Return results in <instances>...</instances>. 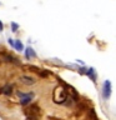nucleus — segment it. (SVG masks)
<instances>
[{"label": "nucleus", "instance_id": "nucleus-7", "mask_svg": "<svg viewBox=\"0 0 116 120\" xmlns=\"http://www.w3.org/2000/svg\"><path fill=\"white\" fill-rule=\"evenodd\" d=\"M33 99H34V96H26V98H21V99H20V104H21V105H24V106H26V105H29L30 103H31Z\"/></svg>", "mask_w": 116, "mask_h": 120}, {"label": "nucleus", "instance_id": "nucleus-2", "mask_svg": "<svg viewBox=\"0 0 116 120\" xmlns=\"http://www.w3.org/2000/svg\"><path fill=\"white\" fill-rule=\"evenodd\" d=\"M102 96L105 100H107L111 96V82L106 80L104 82V86H102Z\"/></svg>", "mask_w": 116, "mask_h": 120}, {"label": "nucleus", "instance_id": "nucleus-6", "mask_svg": "<svg viewBox=\"0 0 116 120\" xmlns=\"http://www.w3.org/2000/svg\"><path fill=\"white\" fill-rule=\"evenodd\" d=\"M24 52H25V58H26V59L36 58V52L34 51V49H33V48H26L25 50H24Z\"/></svg>", "mask_w": 116, "mask_h": 120}, {"label": "nucleus", "instance_id": "nucleus-9", "mask_svg": "<svg viewBox=\"0 0 116 120\" xmlns=\"http://www.w3.org/2000/svg\"><path fill=\"white\" fill-rule=\"evenodd\" d=\"M86 74H87V76H90V78H91L94 81H95V79H96V75H95V70H94L92 68H91V69H89L87 71H86Z\"/></svg>", "mask_w": 116, "mask_h": 120}, {"label": "nucleus", "instance_id": "nucleus-4", "mask_svg": "<svg viewBox=\"0 0 116 120\" xmlns=\"http://www.w3.org/2000/svg\"><path fill=\"white\" fill-rule=\"evenodd\" d=\"M9 44L15 49V50H18V51H22V50H24V45L21 44L20 40H15V41H13V39H9Z\"/></svg>", "mask_w": 116, "mask_h": 120}, {"label": "nucleus", "instance_id": "nucleus-11", "mask_svg": "<svg viewBox=\"0 0 116 120\" xmlns=\"http://www.w3.org/2000/svg\"><path fill=\"white\" fill-rule=\"evenodd\" d=\"M3 28H4V26H3V22L0 21V31H3Z\"/></svg>", "mask_w": 116, "mask_h": 120}, {"label": "nucleus", "instance_id": "nucleus-8", "mask_svg": "<svg viewBox=\"0 0 116 120\" xmlns=\"http://www.w3.org/2000/svg\"><path fill=\"white\" fill-rule=\"evenodd\" d=\"M16 95L21 99V98H26V96H34V93H22V91H18Z\"/></svg>", "mask_w": 116, "mask_h": 120}, {"label": "nucleus", "instance_id": "nucleus-5", "mask_svg": "<svg viewBox=\"0 0 116 120\" xmlns=\"http://www.w3.org/2000/svg\"><path fill=\"white\" fill-rule=\"evenodd\" d=\"M13 90H14V85L13 84H6L4 85L1 89H0V93L4 94V95H11L13 94Z\"/></svg>", "mask_w": 116, "mask_h": 120}, {"label": "nucleus", "instance_id": "nucleus-10", "mask_svg": "<svg viewBox=\"0 0 116 120\" xmlns=\"http://www.w3.org/2000/svg\"><path fill=\"white\" fill-rule=\"evenodd\" d=\"M18 28H19V25L16 22H11V29H13V31H18Z\"/></svg>", "mask_w": 116, "mask_h": 120}, {"label": "nucleus", "instance_id": "nucleus-12", "mask_svg": "<svg viewBox=\"0 0 116 120\" xmlns=\"http://www.w3.org/2000/svg\"><path fill=\"white\" fill-rule=\"evenodd\" d=\"M26 120H36L35 118H30V116H28V118H26Z\"/></svg>", "mask_w": 116, "mask_h": 120}, {"label": "nucleus", "instance_id": "nucleus-1", "mask_svg": "<svg viewBox=\"0 0 116 120\" xmlns=\"http://www.w3.org/2000/svg\"><path fill=\"white\" fill-rule=\"evenodd\" d=\"M67 100H71L67 90L64 86L55 88L54 93H52V101L56 104H67Z\"/></svg>", "mask_w": 116, "mask_h": 120}, {"label": "nucleus", "instance_id": "nucleus-3", "mask_svg": "<svg viewBox=\"0 0 116 120\" xmlns=\"http://www.w3.org/2000/svg\"><path fill=\"white\" fill-rule=\"evenodd\" d=\"M19 80H20L22 84H25V85H34L36 82L35 80V78L34 76H30V75H21L20 78H19Z\"/></svg>", "mask_w": 116, "mask_h": 120}]
</instances>
